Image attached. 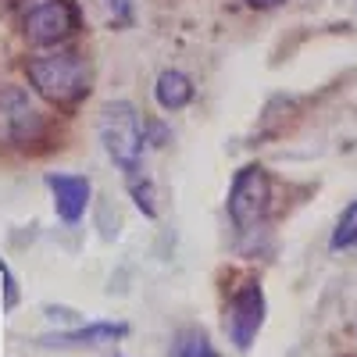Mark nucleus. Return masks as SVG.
Returning a JSON list of instances; mask_svg holds the SVG:
<instances>
[{
    "instance_id": "1",
    "label": "nucleus",
    "mask_w": 357,
    "mask_h": 357,
    "mask_svg": "<svg viewBox=\"0 0 357 357\" xmlns=\"http://www.w3.org/2000/svg\"><path fill=\"white\" fill-rule=\"evenodd\" d=\"M15 75L65 122L75 126V118L93 104L100 68L89 43H68L54 50H18Z\"/></svg>"
},
{
    "instance_id": "2",
    "label": "nucleus",
    "mask_w": 357,
    "mask_h": 357,
    "mask_svg": "<svg viewBox=\"0 0 357 357\" xmlns=\"http://www.w3.org/2000/svg\"><path fill=\"white\" fill-rule=\"evenodd\" d=\"M72 143V122L57 118L18 75L0 79V161H50Z\"/></svg>"
},
{
    "instance_id": "3",
    "label": "nucleus",
    "mask_w": 357,
    "mask_h": 357,
    "mask_svg": "<svg viewBox=\"0 0 357 357\" xmlns=\"http://www.w3.org/2000/svg\"><path fill=\"white\" fill-rule=\"evenodd\" d=\"M225 222L232 232V254L243 261H257L272 250V225L279 215L275 175L264 161L250 158L229 175L225 186Z\"/></svg>"
},
{
    "instance_id": "4",
    "label": "nucleus",
    "mask_w": 357,
    "mask_h": 357,
    "mask_svg": "<svg viewBox=\"0 0 357 357\" xmlns=\"http://www.w3.org/2000/svg\"><path fill=\"white\" fill-rule=\"evenodd\" d=\"M22 50H54L89 40V11L82 0H33L11 22Z\"/></svg>"
},
{
    "instance_id": "5",
    "label": "nucleus",
    "mask_w": 357,
    "mask_h": 357,
    "mask_svg": "<svg viewBox=\"0 0 357 357\" xmlns=\"http://www.w3.org/2000/svg\"><path fill=\"white\" fill-rule=\"evenodd\" d=\"M93 136L118 178L146 168V161H151V151L143 139V111L129 97H107L93 111Z\"/></svg>"
},
{
    "instance_id": "6",
    "label": "nucleus",
    "mask_w": 357,
    "mask_h": 357,
    "mask_svg": "<svg viewBox=\"0 0 357 357\" xmlns=\"http://www.w3.org/2000/svg\"><path fill=\"white\" fill-rule=\"evenodd\" d=\"M268 321V293L257 272H232L222 286V333L232 350H254Z\"/></svg>"
},
{
    "instance_id": "7",
    "label": "nucleus",
    "mask_w": 357,
    "mask_h": 357,
    "mask_svg": "<svg viewBox=\"0 0 357 357\" xmlns=\"http://www.w3.org/2000/svg\"><path fill=\"white\" fill-rule=\"evenodd\" d=\"M43 190L50 200V211L54 218L61 222L65 229H79L89 211H93V200H97V183L89 172H75V168H47L43 172Z\"/></svg>"
},
{
    "instance_id": "8",
    "label": "nucleus",
    "mask_w": 357,
    "mask_h": 357,
    "mask_svg": "<svg viewBox=\"0 0 357 357\" xmlns=\"http://www.w3.org/2000/svg\"><path fill=\"white\" fill-rule=\"evenodd\" d=\"M129 333H132L129 321H122V318H89V321L68 325V329L43 333L36 343L47 350H97V347L122 343Z\"/></svg>"
},
{
    "instance_id": "9",
    "label": "nucleus",
    "mask_w": 357,
    "mask_h": 357,
    "mask_svg": "<svg viewBox=\"0 0 357 357\" xmlns=\"http://www.w3.org/2000/svg\"><path fill=\"white\" fill-rule=\"evenodd\" d=\"M151 100H154V111L175 118L200 100V86H197L193 72L178 68V65H165L151 82Z\"/></svg>"
},
{
    "instance_id": "10",
    "label": "nucleus",
    "mask_w": 357,
    "mask_h": 357,
    "mask_svg": "<svg viewBox=\"0 0 357 357\" xmlns=\"http://www.w3.org/2000/svg\"><path fill=\"white\" fill-rule=\"evenodd\" d=\"M122 193L132 204V211L146 222H158L161 218V186L158 178L151 175V168H139L132 175H122Z\"/></svg>"
},
{
    "instance_id": "11",
    "label": "nucleus",
    "mask_w": 357,
    "mask_h": 357,
    "mask_svg": "<svg viewBox=\"0 0 357 357\" xmlns=\"http://www.w3.org/2000/svg\"><path fill=\"white\" fill-rule=\"evenodd\" d=\"M168 357H222V354L204 325H183L168 343Z\"/></svg>"
},
{
    "instance_id": "12",
    "label": "nucleus",
    "mask_w": 357,
    "mask_h": 357,
    "mask_svg": "<svg viewBox=\"0 0 357 357\" xmlns=\"http://www.w3.org/2000/svg\"><path fill=\"white\" fill-rule=\"evenodd\" d=\"M93 8H97L104 29H111V33H129L139 22L136 0H93Z\"/></svg>"
},
{
    "instance_id": "13",
    "label": "nucleus",
    "mask_w": 357,
    "mask_h": 357,
    "mask_svg": "<svg viewBox=\"0 0 357 357\" xmlns=\"http://www.w3.org/2000/svg\"><path fill=\"white\" fill-rule=\"evenodd\" d=\"M89 218H93V225H97V236L104 243H114L118 236H122V229H126V222H122V207H118L111 197H104V193H97V200H93V211H89Z\"/></svg>"
},
{
    "instance_id": "14",
    "label": "nucleus",
    "mask_w": 357,
    "mask_h": 357,
    "mask_svg": "<svg viewBox=\"0 0 357 357\" xmlns=\"http://www.w3.org/2000/svg\"><path fill=\"white\" fill-rule=\"evenodd\" d=\"M143 139H146V151L161 154L175 143V129H172V118L161 111H143Z\"/></svg>"
},
{
    "instance_id": "15",
    "label": "nucleus",
    "mask_w": 357,
    "mask_h": 357,
    "mask_svg": "<svg viewBox=\"0 0 357 357\" xmlns=\"http://www.w3.org/2000/svg\"><path fill=\"white\" fill-rule=\"evenodd\" d=\"M329 250H357V200H350L343 211H340V218H336V225H333V236H329Z\"/></svg>"
},
{
    "instance_id": "16",
    "label": "nucleus",
    "mask_w": 357,
    "mask_h": 357,
    "mask_svg": "<svg viewBox=\"0 0 357 357\" xmlns=\"http://www.w3.org/2000/svg\"><path fill=\"white\" fill-rule=\"evenodd\" d=\"M0 289H4V311L11 314L22 304V286H18V275H15V268L8 264L4 254H0Z\"/></svg>"
},
{
    "instance_id": "17",
    "label": "nucleus",
    "mask_w": 357,
    "mask_h": 357,
    "mask_svg": "<svg viewBox=\"0 0 357 357\" xmlns=\"http://www.w3.org/2000/svg\"><path fill=\"white\" fill-rule=\"evenodd\" d=\"M43 314L50 318V321H65V329H68V325H79V321H86L75 307H57V304H47L43 307Z\"/></svg>"
},
{
    "instance_id": "18",
    "label": "nucleus",
    "mask_w": 357,
    "mask_h": 357,
    "mask_svg": "<svg viewBox=\"0 0 357 357\" xmlns=\"http://www.w3.org/2000/svg\"><path fill=\"white\" fill-rule=\"evenodd\" d=\"M240 4L247 8V11H257V15H268V11H279V8H286L289 0H240Z\"/></svg>"
},
{
    "instance_id": "19",
    "label": "nucleus",
    "mask_w": 357,
    "mask_h": 357,
    "mask_svg": "<svg viewBox=\"0 0 357 357\" xmlns=\"http://www.w3.org/2000/svg\"><path fill=\"white\" fill-rule=\"evenodd\" d=\"M33 0H0V22L4 25H11L15 22V15L22 11V8H29Z\"/></svg>"
},
{
    "instance_id": "20",
    "label": "nucleus",
    "mask_w": 357,
    "mask_h": 357,
    "mask_svg": "<svg viewBox=\"0 0 357 357\" xmlns=\"http://www.w3.org/2000/svg\"><path fill=\"white\" fill-rule=\"evenodd\" d=\"M114 357H122V354H114Z\"/></svg>"
}]
</instances>
